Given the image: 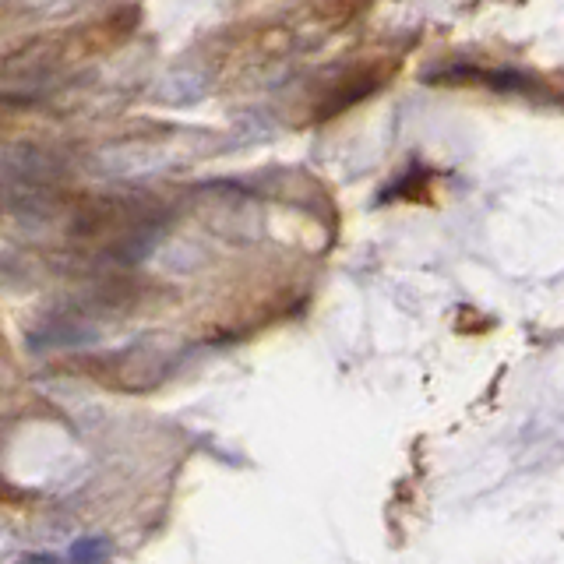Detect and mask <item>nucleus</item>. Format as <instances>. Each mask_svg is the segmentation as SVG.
<instances>
[{
	"label": "nucleus",
	"instance_id": "obj_1",
	"mask_svg": "<svg viewBox=\"0 0 564 564\" xmlns=\"http://www.w3.org/2000/svg\"><path fill=\"white\" fill-rule=\"evenodd\" d=\"M110 550V540H103V536H85V540H78L75 547L67 550V557H71V564H103L110 557Z\"/></svg>",
	"mask_w": 564,
	"mask_h": 564
}]
</instances>
